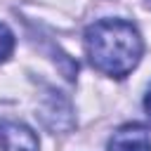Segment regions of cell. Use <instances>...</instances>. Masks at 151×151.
I'll return each instance as SVG.
<instances>
[{
  "instance_id": "cell-4",
  "label": "cell",
  "mask_w": 151,
  "mask_h": 151,
  "mask_svg": "<svg viewBox=\"0 0 151 151\" xmlns=\"http://www.w3.org/2000/svg\"><path fill=\"white\" fill-rule=\"evenodd\" d=\"M12 50H14V35L5 24H0V61H5L12 54Z\"/></svg>"
},
{
  "instance_id": "cell-3",
  "label": "cell",
  "mask_w": 151,
  "mask_h": 151,
  "mask_svg": "<svg viewBox=\"0 0 151 151\" xmlns=\"http://www.w3.org/2000/svg\"><path fill=\"white\" fill-rule=\"evenodd\" d=\"M109 151H151V137L142 125H125L109 139Z\"/></svg>"
},
{
  "instance_id": "cell-1",
  "label": "cell",
  "mask_w": 151,
  "mask_h": 151,
  "mask_svg": "<svg viewBox=\"0 0 151 151\" xmlns=\"http://www.w3.org/2000/svg\"><path fill=\"white\" fill-rule=\"evenodd\" d=\"M142 35L123 19H101L85 31L90 64L111 78H125L142 59Z\"/></svg>"
},
{
  "instance_id": "cell-2",
  "label": "cell",
  "mask_w": 151,
  "mask_h": 151,
  "mask_svg": "<svg viewBox=\"0 0 151 151\" xmlns=\"http://www.w3.org/2000/svg\"><path fill=\"white\" fill-rule=\"evenodd\" d=\"M0 151H38L35 132L17 120L0 123Z\"/></svg>"
},
{
  "instance_id": "cell-5",
  "label": "cell",
  "mask_w": 151,
  "mask_h": 151,
  "mask_svg": "<svg viewBox=\"0 0 151 151\" xmlns=\"http://www.w3.org/2000/svg\"><path fill=\"white\" fill-rule=\"evenodd\" d=\"M144 111H146V116H149V120H151V87H149V92H146V97H144Z\"/></svg>"
}]
</instances>
